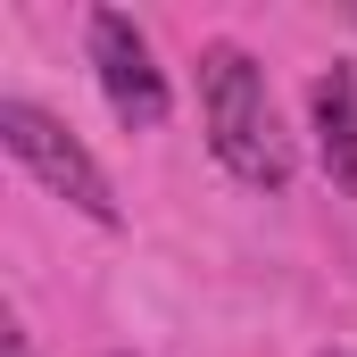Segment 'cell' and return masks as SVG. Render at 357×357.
<instances>
[{
	"mask_svg": "<svg viewBox=\"0 0 357 357\" xmlns=\"http://www.w3.org/2000/svg\"><path fill=\"white\" fill-rule=\"evenodd\" d=\"M199 108H208V150L258 191L291 183V142H282V116H274L266 67L241 50V42H208L199 50Z\"/></svg>",
	"mask_w": 357,
	"mask_h": 357,
	"instance_id": "cell-1",
	"label": "cell"
},
{
	"mask_svg": "<svg viewBox=\"0 0 357 357\" xmlns=\"http://www.w3.org/2000/svg\"><path fill=\"white\" fill-rule=\"evenodd\" d=\"M0 150L42 183V191H59L67 208H84L91 225H116V191L100 175V158H91L59 116H42L33 100H0Z\"/></svg>",
	"mask_w": 357,
	"mask_h": 357,
	"instance_id": "cell-2",
	"label": "cell"
},
{
	"mask_svg": "<svg viewBox=\"0 0 357 357\" xmlns=\"http://www.w3.org/2000/svg\"><path fill=\"white\" fill-rule=\"evenodd\" d=\"M84 42H91V75H100V91H108L116 125H125V133L167 125V75H158V59H150L142 25H133L125 8H91Z\"/></svg>",
	"mask_w": 357,
	"mask_h": 357,
	"instance_id": "cell-3",
	"label": "cell"
},
{
	"mask_svg": "<svg viewBox=\"0 0 357 357\" xmlns=\"http://www.w3.org/2000/svg\"><path fill=\"white\" fill-rule=\"evenodd\" d=\"M307 116H316V150H324V175L357 191V67H324L307 84Z\"/></svg>",
	"mask_w": 357,
	"mask_h": 357,
	"instance_id": "cell-4",
	"label": "cell"
},
{
	"mask_svg": "<svg viewBox=\"0 0 357 357\" xmlns=\"http://www.w3.org/2000/svg\"><path fill=\"white\" fill-rule=\"evenodd\" d=\"M8 357H17V349H8Z\"/></svg>",
	"mask_w": 357,
	"mask_h": 357,
	"instance_id": "cell-5",
	"label": "cell"
}]
</instances>
